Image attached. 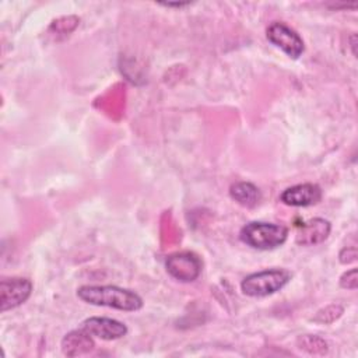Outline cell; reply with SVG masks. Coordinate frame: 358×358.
<instances>
[{
    "label": "cell",
    "instance_id": "8992f818",
    "mask_svg": "<svg viewBox=\"0 0 358 358\" xmlns=\"http://www.w3.org/2000/svg\"><path fill=\"white\" fill-rule=\"evenodd\" d=\"M32 292L28 278H3L0 281V310L7 312L22 305Z\"/></svg>",
    "mask_w": 358,
    "mask_h": 358
},
{
    "label": "cell",
    "instance_id": "52a82bcc",
    "mask_svg": "<svg viewBox=\"0 0 358 358\" xmlns=\"http://www.w3.org/2000/svg\"><path fill=\"white\" fill-rule=\"evenodd\" d=\"M81 329L92 337L101 340H117L127 334V326L116 319L110 317H88L81 323Z\"/></svg>",
    "mask_w": 358,
    "mask_h": 358
},
{
    "label": "cell",
    "instance_id": "3957f363",
    "mask_svg": "<svg viewBox=\"0 0 358 358\" xmlns=\"http://www.w3.org/2000/svg\"><path fill=\"white\" fill-rule=\"evenodd\" d=\"M291 280V273L284 268H267L246 275L241 282L245 295L262 298L282 289Z\"/></svg>",
    "mask_w": 358,
    "mask_h": 358
},
{
    "label": "cell",
    "instance_id": "6da1fadb",
    "mask_svg": "<svg viewBox=\"0 0 358 358\" xmlns=\"http://www.w3.org/2000/svg\"><path fill=\"white\" fill-rule=\"evenodd\" d=\"M77 296L90 305L124 312H136L143 308V299L138 294L116 285H81L77 289Z\"/></svg>",
    "mask_w": 358,
    "mask_h": 358
},
{
    "label": "cell",
    "instance_id": "30bf717a",
    "mask_svg": "<svg viewBox=\"0 0 358 358\" xmlns=\"http://www.w3.org/2000/svg\"><path fill=\"white\" fill-rule=\"evenodd\" d=\"M92 336L88 334L85 330H73L64 336L62 340V350L63 354L67 357H76L85 354L94 348Z\"/></svg>",
    "mask_w": 358,
    "mask_h": 358
},
{
    "label": "cell",
    "instance_id": "ba28073f",
    "mask_svg": "<svg viewBox=\"0 0 358 358\" xmlns=\"http://www.w3.org/2000/svg\"><path fill=\"white\" fill-rule=\"evenodd\" d=\"M280 199L284 204L291 207H308L320 201L322 189L316 183H299L287 187Z\"/></svg>",
    "mask_w": 358,
    "mask_h": 358
},
{
    "label": "cell",
    "instance_id": "4fadbf2b",
    "mask_svg": "<svg viewBox=\"0 0 358 358\" xmlns=\"http://www.w3.org/2000/svg\"><path fill=\"white\" fill-rule=\"evenodd\" d=\"M187 4L189 3H162V6H166V7H185Z\"/></svg>",
    "mask_w": 358,
    "mask_h": 358
},
{
    "label": "cell",
    "instance_id": "277c9868",
    "mask_svg": "<svg viewBox=\"0 0 358 358\" xmlns=\"http://www.w3.org/2000/svg\"><path fill=\"white\" fill-rule=\"evenodd\" d=\"M165 267L175 280L192 282L201 273V260L193 252H176L166 257Z\"/></svg>",
    "mask_w": 358,
    "mask_h": 358
},
{
    "label": "cell",
    "instance_id": "7a4b0ae2",
    "mask_svg": "<svg viewBox=\"0 0 358 358\" xmlns=\"http://www.w3.org/2000/svg\"><path fill=\"white\" fill-rule=\"evenodd\" d=\"M239 238L253 249L270 250L281 246L287 241L288 229L280 224L252 221L241 229Z\"/></svg>",
    "mask_w": 358,
    "mask_h": 358
},
{
    "label": "cell",
    "instance_id": "9c48e42d",
    "mask_svg": "<svg viewBox=\"0 0 358 358\" xmlns=\"http://www.w3.org/2000/svg\"><path fill=\"white\" fill-rule=\"evenodd\" d=\"M330 222L323 218H313L303 222L296 234V243L312 246L323 242L330 234Z\"/></svg>",
    "mask_w": 358,
    "mask_h": 358
},
{
    "label": "cell",
    "instance_id": "8fae6325",
    "mask_svg": "<svg viewBox=\"0 0 358 358\" xmlns=\"http://www.w3.org/2000/svg\"><path fill=\"white\" fill-rule=\"evenodd\" d=\"M231 197L243 207H255L262 199L259 187L250 182H236L229 187Z\"/></svg>",
    "mask_w": 358,
    "mask_h": 358
},
{
    "label": "cell",
    "instance_id": "5b68a950",
    "mask_svg": "<svg viewBox=\"0 0 358 358\" xmlns=\"http://www.w3.org/2000/svg\"><path fill=\"white\" fill-rule=\"evenodd\" d=\"M266 35L274 46L281 49L291 59H298L305 50V45L299 34L282 22H273L267 28Z\"/></svg>",
    "mask_w": 358,
    "mask_h": 358
},
{
    "label": "cell",
    "instance_id": "7c38bea8",
    "mask_svg": "<svg viewBox=\"0 0 358 358\" xmlns=\"http://www.w3.org/2000/svg\"><path fill=\"white\" fill-rule=\"evenodd\" d=\"M340 285L347 289H355L358 285V278H357V268H351L347 273H344L340 278Z\"/></svg>",
    "mask_w": 358,
    "mask_h": 358
}]
</instances>
